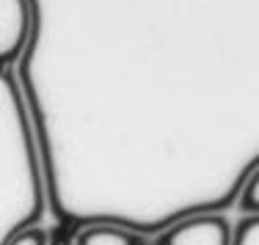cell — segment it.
I'll use <instances>...</instances> for the list:
<instances>
[{"label":"cell","instance_id":"obj_5","mask_svg":"<svg viewBox=\"0 0 259 245\" xmlns=\"http://www.w3.org/2000/svg\"><path fill=\"white\" fill-rule=\"evenodd\" d=\"M237 210L243 215H259V168L245 179L243 190L237 195Z\"/></svg>","mask_w":259,"mask_h":245},{"label":"cell","instance_id":"obj_3","mask_svg":"<svg viewBox=\"0 0 259 245\" xmlns=\"http://www.w3.org/2000/svg\"><path fill=\"white\" fill-rule=\"evenodd\" d=\"M152 245H232V220L226 215H196L160 231Z\"/></svg>","mask_w":259,"mask_h":245},{"label":"cell","instance_id":"obj_2","mask_svg":"<svg viewBox=\"0 0 259 245\" xmlns=\"http://www.w3.org/2000/svg\"><path fill=\"white\" fill-rule=\"evenodd\" d=\"M30 0H0V72H14L30 39Z\"/></svg>","mask_w":259,"mask_h":245},{"label":"cell","instance_id":"obj_6","mask_svg":"<svg viewBox=\"0 0 259 245\" xmlns=\"http://www.w3.org/2000/svg\"><path fill=\"white\" fill-rule=\"evenodd\" d=\"M232 245H259V215H243L232 226Z\"/></svg>","mask_w":259,"mask_h":245},{"label":"cell","instance_id":"obj_1","mask_svg":"<svg viewBox=\"0 0 259 245\" xmlns=\"http://www.w3.org/2000/svg\"><path fill=\"white\" fill-rule=\"evenodd\" d=\"M14 69L58 226L141 237L224 215L259 168V0H30Z\"/></svg>","mask_w":259,"mask_h":245},{"label":"cell","instance_id":"obj_8","mask_svg":"<svg viewBox=\"0 0 259 245\" xmlns=\"http://www.w3.org/2000/svg\"><path fill=\"white\" fill-rule=\"evenodd\" d=\"M72 231H75V229L55 223V229H50V242H47V245H72Z\"/></svg>","mask_w":259,"mask_h":245},{"label":"cell","instance_id":"obj_7","mask_svg":"<svg viewBox=\"0 0 259 245\" xmlns=\"http://www.w3.org/2000/svg\"><path fill=\"white\" fill-rule=\"evenodd\" d=\"M47 242H50V229H45V226H28V229L17 231L6 240V245H47Z\"/></svg>","mask_w":259,"mask_h":245},{"label":"cell","instance_id":"obj_4","mask_svg":"<svg viewBox=\"0 0 259 245\" xmlns=\"http://www.w3.org/2000/svg\"><path fill=\"white\" fill-rule=\"evenodd\" d=\"M72 245H149L146 237L113 223H89L72 231Z\"/></svg>","mask_w":259,"mask_h":245}]
</instances>
